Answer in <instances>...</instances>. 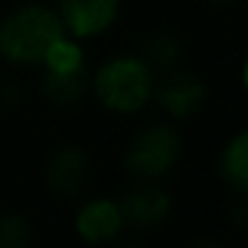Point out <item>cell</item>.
<instances>
[{
  "label": "cell",
  "mask_w": 248,
  "mask_h": 248,
  "mask_svg": "<svg viewBox=\"0 0 248 248\" xmlns=\"http://www.w3.org/2000/svg\"><path fill=\"white\" fill-rule=\"evenodd\" d=\"M64 32L56 8L24 3L0 19V59L14 67H40L51 46Z\"/></svg>",
  "instance_id": "cell-1"
},
{
  "label": "cell",
  "mask_w": 248,
  "mask_h": 248,
  "mask_svg": "<svg viewBox=\"0 0 248 248\" xmlns=\"http://www.w3.org/2000/svg\"><path fill=\"white\" fill-rule=\"evenodd\" d=\"M157 75L139 54H118L91 75V93L112 115H139L152 104Z\"/></svg>",
  "instance_id": "cell-2"
},
{
  "label": "cell",
  "mask_w": 248,
  "mask_h": 248,
  "mask_svg": "<svg viewBox=\"0 0 248 248\" xmlns=\"http://www.w3.org/2000/svg\"><path fill=\"white\" fill-rule=\"evenodd\" d=\"M184 157V139L176 123L155 120L131 136L123 152V168L134 182H163L179 168Z\"/></svg>",
  "instance_id": "cell-3"
},
{
  "label": "cell",
  "mask_w": 248,
  "mask_h": 248,
  "mask_svg": "<svg viewBox=\"0 0 248 248\" xmlns=\"http://www.w3.org/2000/svg\"><path fill=\"white\" fill-rule=\"evenodd\" d=\"M208 102V86L195 72L173 67V70L157 75L152 104L163 112V118L171 123H184L200 115Z\"/></svg>",
  "instance_id": "cell-4"
},
{
  "label": "cell",
  "mask_w": 248,
  "mask_h": 248,
  "mask_svg": "<svg viewBox=\"0 0 248 248\" xmlns=\"http://www.w3.org/2000/svg\"><path fill=\"white\" fill-rule=\"evenodd\" d=\"M125 219V230L152 232L168 221L173 211L171 195L163 189L160 182H134L118 198Z\"/></svg>",
  "instance_id": "cell-5"
},
{
  "label": "cell",
  "mask_w": 248,
  "mask_h": 248,
  "mask_svg": "<svg viewBox=\"0 0 248 248\" xmlns=\"http://www.w3.org/2000/svg\"><path fill=\"white\" fill-rule=\"evenodd\" d=\"M72 227L86 246H115L125 232V219L118 198H107V195L88 198L75 211Z\"/></svg>",
  "instance_id": "cell-6"
},
{
  "label": "cell",
  "mask_w": 248,
  "mask_h": 248,
  "mask_svg": "<svg viewBox=\"0 0 248 248\" xmlns=\"http://www.w3.org/2000/svg\"><path fill=\"white\" fill-rule=\"evenodd\" d=\"M123 0H59L56 14L67 35L78 40H93L115 27Z\"/></svg>",
  "instance_id": "cell-7"
},
{
  "label": "cell",
  "mask_w": 248,
  "mask_h": 248,
  "mask_svg": "<svg viewBox=\"0 0 248 248\" xmlns=\"http://www.w3.org/2000/svg\"><path fill=\"white\" fill-rule=\"evenodd\" d=\"M88 176H91V160L88 152L78 144H64L54 150L43 168L46 187L59 198H78L86 189Z\"/></svg>",
  "instance_id": "cell-8"
},
{
  "label": "cell",
  "mask_w": 248,
  "mask_h": 248,
  "mask_svg": "<svg viewBox=\"0 0 248 248\" xmlns=\"http://www.w3.org/2000/svg\"><path fill=\"white\" fill-rule=\"evenodd\" d=\"M219 179L235 195H248V128H240L219 152Z\"/></svg>",
  "instance_id": "cell-9"
},
{
  "label": "cell",
  "mask_w": 248,
  "mask_h": 248,
  "mask_svg": "<svg viewBox=\"0 0 248 248\" xmlns=\"http://www.w3.org/2000/svg\"><path fill=\"white\" fill-rule=\"evenodd\" d=\"M91 86V72H64V75H54V72H43L40 78V91L56 107H72L88 93Z\"/></svg>",
  "instance_id": "cell-10"
},
{
  "label": "cell",
  "mask_w": 248,
  "mask_h": 248,
  "mask_svg": "<svg viewBox=\"0 0 248 248\" xmlns=\"http://www.w3.org/2000/svg\"><path fill=\"white\" fill-rule=\"evenodd\" d=\"M139 56L152 67L155 75H163V72L179 67V62H182V40H179L173 32H168V30L152 32L150 38L141 43Z\"/></svg>",
  "instance_id": "cell-11"
},
{
  "label": "cell",
  "mask_w": 248,
  "mask_h": 248,
  "mask_svg": "<svg viewBox=\"0 0 248 248\" xmlns=\"http://www.w3.org/2000/svg\"><path fill=\"white\" fill-rule=\"evenodd\" d=\"M40 70L54 72V75L88 70V59H86V51H83V40H78V38H72V35L64 32L54 46H51V51L46 54Z\"/></svg>",
  "instance_id": "cell-12"
},
{
  "label": "cell",
  "mask_w": 248,
  "mask_h": 248,
  "mask_svg": "<svg viewBox=\"0 0 248 248\" xmlns=\"http://www.w3.org/2000/svg\"><path fill=\"white\" fill-rule=\"evenodd\" d=\"M32 246V224L22 214L0 216V248H30Z\"/></svg>",
  "instance_id": "cell-13"
},
{
  "label": "cell",
  "mask_w": 248,
  "mask_h": 248,
  "mask_svg": "<svg viewBox=\"0 0 248 248\" xmlns=\"http://www.w3.org/2000/svg\"><path fill=\"white\" fill-rule=\"evenodd\" d=\"M230 224L235 232L248 237V195H237L235 205L230 208Z\"/></svg>",
  "instance_id": "cell-14"
},
{
  "label": "cell",
  "mask_w": 248,
  "mask_h": 248,
  "mask_svg": "<svg viewBox=\"0 0 248 248\" xmlns=\"http://www.w3.org/2000/svg\"><path fill=\"white\" fill-rule=\"evenodd\" d=\"M187 248H230V246L224 240H219V237H195Z\"/></svg>",
  "instance_id": "cell-15"
},
{
  "label": "cell",
  "mask_w": 248,
  "mask_h": 248,
  "mask_svg": "<svg viewBox=\"0 0 248 248\" xmlns=\"http://www.w3.org/2000/svg\"><path fill=\"white\" fill-rule=\"evenodd\" d=\"M240 86H243V91L248 93V54H246V59H243V67H240Z\"/></svg>",
  "instance_id": "cell-16"
},
{
  "label": "cell",
  "mask_w": 248,
  "mask_h": 248,
  "mask_svg": "<svg viewBox=\"0 0 248 248\" xmlns=\"http://www.w3.org/2000/svg\"><path fill=\"white\" fill-rule=\"evenodd\" d=\"M205 3H211V6H232L237 0H205Z\"/></svg>",
  "instance_id": "cell-17"
},
{
  "label": "cell",
  "mask_w": 248,
  "mask_h": 248,
  "mask_svg": "<svg viewBox=\"0 0 248 248\" xmlns=\"http://www.w3.org/2000/svg\"><path fill=\"white\" fill-rule=\"evenodd\" d=\"M118 248H141V246H136L134 240H118Z\"/></svg>",
  "instance_id": "cell-18"
}]
</instances>
